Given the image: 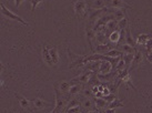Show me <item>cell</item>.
Wrapping results in <instances>:
<instances>
[{
  "label": "cell",
  "instance_id": "6da1fadb",
  "mask_svg": "<svg viewBox=\"0 0 152 113\" xmlns=\"http://www.w3.org/2000/svg\"><path fill=\"white\" fill-rule=\"evenodd\" d=\"M67 53L68 57H69V60H70V66H69L70 69H73V68H85L86 55H77V53H75V52H72L70 50V48H67Z\"/></svg>",
  "mask_w": 152,
  "mask_h": 113
},
{
  "label": "cell",
  "instance_id": "7a4b0ae2",
  "mask_svg": "<svg viewBox=\"0 0 152 113\" xmlns=\"http://www.w3.org/2000/svg\"><path fill=\"white\" fill-rule=\"evenodd\" d=\"M55 92H56V104H55V110L57 113H62L64 112V109L66 108V103H67L68 98L64 96V94L59 91L58 87L55 84Z\"/></svg>",
  "mask_w": 152,
  "mask_h": 113
},
{
  "label": "cell",
  "instance_id": "3957f363",
  "mask_svg": "<svg viewBox=\"0 0 152 113\" xmlns=\"http://www.w3.org/2000/svg\"><path fill=\"white\" fill-rule=\"evenodd\" d=\"M73 10H75V13L76 16L80 18V19H83L87 16V2L86 0H77L73 2Z\"/></svg>",
  "mask_w": 152,
  "mask_h": 113
},
{
  "label": "cell",
  "instance_id": "277c9868",
  "mask_svg": "<svg viewBox=\"0 0 152 113\" xmlns=\"http://www.w3.org/2000/svg\"><path fill=\"white\" fill-rule=\"evenodd\" d=\"M0 7H1V13L4 15V17L9 18V19H12V20L18 21V22H20V23H21V25H23V26H29V23H28V22H26V21L23 20L21 17H19L17 13H15V12H12L11 10H9V9L4 6V2H1Z\"/></svg>",
  "mask_w": 152,
  "mask_h": 113
},
{
  "label": "cell",
  "instance_id": "5b68a950",
  "mask_svg": "<svg viewBox=\"0 0 152 113\" xmlns=\"http://www.w3.org/2000/svg\"><path fill=\"white\" fill-rule=\"evenodd\" d=\"M142 59H143L142 52L137 49V50H135V53H134V58H133L132 62H131L130 68H129V72L133 71L134 69H137V68L139 67L140 64H141V62H142Z\"/></svg>",
  "mask_w": 152,
  "mask_h": 113
},
{
  "label": "cell",
  "instance_id": "8992f818",
  "mask_svg": "<svg viewBox=\"0 0 152 113\" xmlns=\"http://www.w3.org/2000/svg\"><path fill=\"white\" fill-rule=\"evenodd\" d=\"M92 74V72L91 71H86L83 73H81L79 77H77V78H73V79L70 81V83H73V82H77V83H80V84H86L88 83L89 79H90V77ZM76 84V83H75Z\"/></svg>",
  "mask_w": 152,
  "mask_h": 113
},
{
  "label": "cell",
  "instance_id": "52a82bcc",
  "mask_svg": "<svg viewBox=\"0 0 152 113\" xmlns=\"http://www.w3.org/2000/svg\"><path fill=\"white\" fill-rule=\"evenodd\" d=\"M110 8H113V9H131V6L128 4L127 2H124L123 0H109V4Z\"/></svg>",
  "mask_w": 152,
  "mask_h": 113
},
{
  "label": "cell",
  "instance_id": "ba28073f",
  "mask_svg": "<svg viewBox=\"0 0 152 113\" xmlns=\"http://www.w3.org/2000/svg\"><path fill=\"white\" fill-rule=\"evenodd\" d=\"M112 49H115L112 47V43H104V44H98L96 48H94V53H98V55H106L108 51L112 50Z\"/></svg>",
  "mask_w": 152,
  "mask_h": 113
},
{
  "label": "cell",
  "instance_id": "9c48e42d",
  "mask_svg": "<svg viewBox=\"0 0 152 113\" xmlns=\"http://www.w3.org/2000/svg\"><path fill=\"white\" fill-rule=\"evenodd\" d=\"M100 64H101V60H96V61H89L86 63L85 69L87 71L96 72L99 73V69H100Z\"/></svg>",
  "mask_w": 152,
  "mask_h": 113
},
{
  "label": "cell",
  "instance_id": "30bf717a",
  "mask_svg": "<svg viewBox=\"0 0 152 113\" xmlns=\"http://www.w3.org/2000/svg\"><path fill=\"white\" fill-rule=\"evenodd\" d=\"M49 48H50V47L48 46V44H43L42 58H43V61H45L48 66H53V62H52V59H51V55H50V52H49Z\"/></svg>",
  "mask_w": 152,
  "mask_h": 113
},
{
  "label": "cell",
  "instance_id": "8fae6325",
  "mask_svg": "<svg viewBox=\"0 0 152 113\" xmlns=\"http://www.w3.org/2000/svg\"><path fill=\"white\" fill-rule=\"evenodd\" d=\"M111 71H112V64H111L109 61L101 60L99 73H100V74H107V73H109V72H111Z\"/></svg>",
  "mask_w": 152,
  "mask_h": 113
},
{
  "label": "cell",
  "instance_id": "7c38bea8",
  "mask_svg": "<svg viewBox=\"0 0 152 113\" xmlns=\"http://www.w3.org/2000/svg\"><path fill=\"white\" fill-rule=\"evenodd\" d=\"M15 96L17 98L18 102H19V104L21 106L23 110H29L30 109V101L28 99H26L25 96H20V94H18V93H15Z\"/></svg>",
  "mask_w": 152,
  "mask_h": 113
},
{
  "label": "cell",
  "instance_id": "4fadbf2b",
  "mask_svg": "<svg viewBox=\"0 0 152 113\" xmlns=\"http://www.w3.org/2000/svg\"><path fill=\"white\" fill-rule=\"evenodd\" d=\"M82 91V84L80 83H76V84H72L71 88H70V91L68 93V100L71 98V96H75L77 94H79V93Z\"/></svg>",
  "mask_w": 152,
  "mask_h": 113
},
{
  "label": "cell",
  "instance_id": "5bb4252c",
  "mask_svg": "<svg viewBox=\"0 0 152 113\" xmlns=\"http://www.w3.org/2000/svg\"><path fill=\"white\" fill-rule=\"evenodd\" d=\"M32 104H34V109H37V110H43V109H46V108L49 106V103H48L47 101L40 99V98L34 99V102H32Z\"/></svg>",
  "mask_w": 152,
  "mask_h": 113
},
{
  "label": "cell",
  "instance_id": "9a60e30c",
  "mask_svg": "<svg viewBox=\"0 0 152 113\" xmlns=\"http://www.w3.org/2000/svg\"><path fill=\"white\" fill-rule=\"evenodd\" d=\"M120 38H121V32L119 30H115V31H113L109 36V42L112 43V44H115V48H117V46H118L119 42H120Z\"/></svg>",
  "mask_w": 152,
  "mask_h": 113
},
{
  "label": "cell",
  "instance_id": "2e32d148",
  "mask_svg": "<svg viewBox=\"0 0 152 113\" xmlns=\"http://www.w3.org/2000/svg\"><path fill=\"white\" fill-rule=\"evenodd\" d=\"M94 104H96V109L101 110L104 109V108H108L109 102L104 100L103 98H94Z\"/></svg>",
  "mask_w": 152,
  "mask_h": 113
},
{
  "label": "cell",
  "instance_id": "e0dca14e",
  "mask_svg": "<svg viewBox=\"0 0 152 113\" xmlns=\"http://www.w3.org/2000/svg\"><path fill=\"white\" fill-rule=\"evenodd\" d=\"M100 83H101V80L99 79L98 73L92 72V74H91V77H90V79L88 81V85L92 88V87H96V85H100Z\"/></svg>",
  "mask_w": 152,
  "mask_h": 113
},
{
  "label": "cell",
  "instance_id": "ac0fdd59",
  "mask_svg": "<svg viewBox=\"0 0 152 113\" xmlns=\"http://www.w3.org/2000/svg\"><path fill=\"white\" fill-rule=\"evenodd\" d=\"M70 88H71V83H70V81H69V82H68V81H62V82H60L59 91L62 93V94H67V93H69Z\"/></svg>",
  "mask_w": 152,
  "mask_h": 113
},
{
  "label": "cell",
  "instance_id": "d6986e66",
  "mask_svg": "<svg viewBox=\"0 0 152 113\" xmlns=\"http://www.w3.org/2000/svg\"><path fill=\"white\" fill-rule=\"evenodd\" d=\"M49 52H50L51 59H52V62L53 64H58L59 63V53L56 47H50L49 48Z\"/></svg>",
  "mask_w": 152,
  "mask_h": 113
},
{
  "label": "cell",
  "instance_id": "ffe728a7",
  "mask_svg": "<svg viewBox=\"0 0 152 113\" xmlns=\"http://www.w3.org/2000/svg\"><path fill=\"white\" fill-rule=\"evenodd\" d=\"M115 49L121 50L123 53H135V50H137V48H132V47L129 46V44H127V43L121 44V46H118Z\"/></svg>",
  "mask_w": 152,
  "mask_h": 113
},
{
  "label": "cell",
  "instance_id": "44dd1931",
  "mask_svg": "<svg viewBox=\"0 0 152 113\" xmlns=\"http://www.w3.org/2000/svg\"><path fill=\"white\" fill-rule=\"evenodd\" d=\"M117 27H118V21L115 20V19H112V20H110L106 26V29L108 31V34H111L113 31L117 30Z\"/></svg>",
  "mask_w": 152,
  "mask_h": 113
},
{
  "label": "cell",
  "instance_id": "7402d4cb",
  "mask_svg": "<svg viewBox=\"0 0 152 113\" xmlns=\"http://www.w3.org/2000/svg\"><path fill=\"white\" fill-rule=\"evenodd\" d=\"M81 108L82 109H86V110H88V111H90V110H92L93 109V105H96L94 103H93V101L91 100V99H83V101H81Z\"/></svg>",
  "mask_w": 152,
  "mask_h": 113
},
{
  "label": "cell",
  "instance_id": "603a6c76",
  "mask_svg": "<svg viewBox=\"0 0 152 113\" xmlns=\"http://www.w3.org/2000/svg\"><path fill=\"white\" fill-rule=\"evenodd\" d=\"M126 43L131 46L132 48H135V44H137V42L133 40V38L131 36V32H130V28H127L126 29Z\"/></svg>",
  "mask_w": 152,
  "mask_h": 113
},
{
  "label": "cell",
  "instance_id": "cb8c5ba5",
  "mask_svg": "<svg viewBox=\"0 0 152 113\" xmlns=\"http://www.w3.org/2000/svg\"><path fill=\"white\" fill-rule=\"evenodd\" d=\"M107 7L106 0H93L92 1V8L94 10H99V9H103Z\"/></svg>",
  "mask_w": 152,
  "mask_h": 113
},
{
  "label": "cell",
  "instance_id": "d4e9b609",
  "mask_svg": "<svg viewBox=\"0 0 152 113\" xmlns=\"http://www.w3.org/2000/svg\"><path fill=\"white\" fill-rule=\"evenodd\" d=\"M104 55H107V57H111V58H120V57H122L123 55V52L121 50H119V49H112V50L108 51Z\"/></svg>",
  "mask_w": 152,
  "mask_h": 113
},
{
  "label": "cell",
  "instance_id": "484cf974",
  "mask_svg": "<svg viewBox=\"0 0 152 113\" xmlns=\"http://www.w3.org/2000/svg\"><path fill=\"white\" fill-rule=\"evenodd\" d=\"M149 39H151V38L149 37L148 34H142L138 37V39L135 40V42H137L138 44H141V46H145V44H147V42L149 41Z\"/></svg>",
  "mask_w": 152,
  "mask_h": 113
},
{
  "label": "cell",
  "instance_id": "4316f807",
  "mask_svg": "<svg viewBox=\"0 0 152 113\" xmlns=\"http://www.w3.org/2000/svg\"><path fill=\"white\" fill-rule=\"evenodd\" d=\"M123 60H124V63H126V68L129 69V67L131 66V62L134 58V53H123L122 55Z\"/></svg>",
  "mask_w": 152,
  "mask_h": 113
},
{
  "label": "cell",
  "instance_id": "83f0119b",
  "mask_svg": "<svg viewBox=\"0 0 152 113\" xmlns=\"http://www.w3.org/2000/svg\"><path fill=\"white\" fill-rule=\"evenodd\" d=\"M127 28H129V20H128V18H123L122 20L118 21L117 30L121 31V30H126Z\"/></svg>",
  "mask_w": 152,
  "mask_h": 113
},
{
  "label": "cell",
  "instance_id": "f1b7e54d",
  "mask_svg": "<svg viewBox=\"0 0 152 113\" xmlns=\"http://www.w3.org/2000/svg\"><path fill=\"white\" fill-rule=\"evenodd\" d=\"M122 106H124V104H123L122 101L119 100L118 98L114 101H112V102H110L109 105H108L109 109H118V108H122Z\"/></svg>",
  "mask_w": 152,
  "mask_h": 113
},
{
  "label": "cell",
  "instance_id": "f546056e",
  "mask_svg": "<svg viewBox=\"0 0 152 113\" xmlns=\"http://www.w3.org/2000/svg\"><path fill=\"white\" fill-rule=\"evenodd\" d=\"M81 111H82L81 105H77V106H72V108L67 109L66 110V113H80Z\"/></svg>",
  "mask_w": 152,
  "mask_h": 113
},
{
  "label": "cell",
  "instance_id": "4dcf8cb0",
  "mask_svg": "<svg viewBox=\"0 0 152 113\" xmlns=\"http://www.w3.org/2000/svg\"><path fill=\"white\" fill-rule=\"evenodd\" d=\"M82 93H83L85 98H87V99H92V98H94V94H93L91 89H83Z\"/></svg>",
  "mask_w": 152,
  "mask_h": 113
},
{
  "label": "cell",
  "instance_id": "1f68e13d",
  "mask_svg": "<svg viewBox=\"0 0 152 113\" xmlns=\"http://www.w3.org/2000/svg\"><path fill=\"white\" fill-rule=\"evenodd\" d=\"M124 69H126V63H124V60H123V58H121L120 60H119L118 64H117L115 70H117V71H122V70H124Z\"/></svg>",
  "mask_w": 152,
  "mask_h": 113
},
{
  "label": "cell",
  "instance_id": "d6a6232c",
  "mask_svg": "<svg viewBox=\"0 0 152 113\" xmlns=\"http://www.w3.org/2000/svg\"><path fill=\"white\" fill-rule=\"evenodd\" d=\"M103 99L106 101H108V102H112V101H114L115 99H117V96L115 94H113V93H110V94H108V96H103Z\"/></svg>",
  "mask_w": 152,
  "mask_h": 113
},
{
  "label": "cell",
  "instance_id": "836d02e7",
  "mask_svg": "<svg viewBox=\"0 0 152 113\" xmlns=\"http://www.w3.org/2000/svg\"><path fill=\"white\" fill-rule=\"evenodd\" d=\"M80 101L77 100V99H72L70 102H69V104L67 105V109H69V108H72V106H77V105H80Z\"/></svg>",
  "mask_w": 152,
  "mask_h": 113
},
{
  "label": "cell",
  "instance_id": "e575fe53",
  "mask_svg": "<svg viewBox=\"0 0 152 113\" xmlns=\"http://www.w3.org/2000/svg\"><path fill=\"white\" fill-rule=\"evenodd\" d=\"M43 0H31V4H32V7H31V10L32 11H34V9L37 8V6H38L39 4H41Z\"/></svg>",
  "mask_w": 152,
  "mask_h": 113
},
{
  "label": "cell",
  "instance_id": "d590c367",
  "mask_svg": "<svg viewBox=\"0 0 152 113\" xmlns=\"http://www.w3.org/2000/svg\"><path fill=\"white\" fill-rule=\"evenodd\" d=\"M144 47H145V49H147V52L152 51V39H149V41L147 42V44Z\"/></svg>",
  "mask_w": 152,
  "mask_h": 113
},
{
  "label": "cell",
  "instance_id": "8d00e7d4",
  "mask_svg": "<svg viewBox=\"0 0 152 113\" xmlns=\"http://www.w3.org/2000/svg\"><path fill=\"white\" fill-rule=\"evenodd\" d=\"M147 60H148L150 63H152V51L147 52Z\"/></svg>",
  "mask_w": 152,
  "mask_h": 113
},
{
  "label": "cell",
  "instance_id": "74e56055",
  "mask_svg": "<svg viewBox=\"0 0 152 113\" xmlns=\"http://www.w3.org/2000/svg\"><path fill=\"white\" fill-rule=\"evenodd\" d=\"M91 90H92V92H93V94H94V96L99 92V88H98V85H96V87H92V88H91Z\"/></svg>",
  "mask_w": 152,
  "mask_h": 113
},
{
  "label": "cell",
  "instance_id": "f35d334b",
  "mask_svg": "<svg viewBox=\"0 0 152 113\" xmlns=\"http://www.w3.org/2000/svg\"><path fill=\"white\" fill-rule=\"evenodd\" d=\"M106 113H115V109H109V108H107V110L104 111Z\"/></svg>",
  "mask_w": 152,
  "mask_h": 113
},
{
  "label": "cell",
  "instance_id": "ab89813d",
  "mask_svg": "<svg viewBox=\"0 0 152 113\" xmlns=\"http://www.w3.org/2000/svg\"><path fill=\"white\" fill-rule=\"evenodd\" d=\"M22 1H23V0H15V2H16V7H17V8L21 4Z\"/></svg>",
  "mask_w": 152,
  "mask_h": 113
},
{
  "label": "cell",
  "instance_id": "60d3db41",
  "mask_svg": "<svg viewBox=\"0 0 152 113\" xmlns=\"http://www.w3.org/2000/svg\"><path fill=\"white\" fill-rule=\"evenodd\" d=\"M86 113H98V111H94V110H90V111H87Z\"/></svg>",
  "mask_w": 152,
  "mask_h": 113
},
{
  "label": "cell",
  "instance_id": "b9f144b4",
  "mask_svg": "<svg viewBox=\"0 0 152 113\" xmlns=\"http://www.w3.org/2000/svg\"><path fill=\"white\" fill-rule=\"evenodd\" d=\"M21 113H32V112H31V111H28V110H23Z\"/></svg>",
  "mask_w": 152,
  "mask_h": 113
},
{
  "label": "cell",
  "instance_id": "7bdbcfd3",
  "mask_svg": "<svg viewBox=\"0 0 152 113\" xmlns=\"http://www.w3.org/2000/svg\"><path fill=\"white\" fill-rule=\"evenodd\" d=\"M98 113H106V112H103V111H101V110H98Z\"/></svg>",
  "mask_w": 152,
  "mask_h": 113
},
{
  "label": "cell",
  "instance_id": "ee69618b",
  "mask_svg": "<svg viewBox=\"0 0 152 113\" xmlns=\"http://www.w3.org/2000/svg\"><path fill=\"white\" fill-rule=\"evenodd\" d=\"M51 113H57V112H56L55 110H52V111H51Z\"/></svg>",
  "mask_w": 152,
  "mask_h": 113
},
{
  "label": "cell",
  "instance_id": "f6af8a7d",
  "mask_svg": "<svg viewBox=\"0 0 152 113\" xmlns=\"http://www.w3.org/2000/svg\"><path fill=\"white\" fill-rule=\"evenodd\" d=\"M62 113H66V112H62Z\"/></svg>",
  "mask_w": 152,
  "mask_h": 113
},
{
  "label": "cell",
  "instance_id": "bcb514c9",
  "mask_svg": "<svg viewBox=\"0 0 152 113\" xmlns=\"http://www.w3.org/2000/svg\"><path fill=\"white\" fill-rule=\"evenodd\" d=\"M151 81H152V79H151Z\"/></svg>",
  "mask_w": 152,
  "mask_h": 113
}]
</instances>
